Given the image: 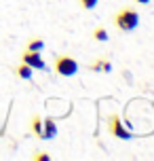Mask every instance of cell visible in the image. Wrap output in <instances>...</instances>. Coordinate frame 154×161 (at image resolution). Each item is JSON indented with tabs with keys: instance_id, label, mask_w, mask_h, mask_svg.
<instances>
[{
	"instance_id": "obj_1",
	"label": "cell",
	"mask_w": 154,
	"mask_h": 161,
	"mask_svg": "<svg viewBox=\"0 0 154 161\" xmlns=\"http://www.w3.org/2000/svg\"><path fill=\"white\" fill-rule=\"evenodd\" d=\"M114 25L122 32H133L139 25V13L135 7H125L114 15Z\"/></svg>"
},
{
	"instance_id": "obj_2",
	"label": "cell",
	"mask_w": 154,
	"mask_h": 161,
	"mask_svg": "<svg viewBox=\"0 0 154 161\" xmlns=\"http://www.w3.org/2000/svg\"><path fill=\"white\" fill-rule=\"evenodd\" d=\"M55 72L59 76H74L78 72V62L72 55H55Z\"/></svg>"
},
{
	"instance_id": "obj_3",
	"label": "cell",
	"mask_w": 154,
	"mask_h": 161,
	"mask_svg": "<svg viewBox=\"0 0 154 161\" xmlns=\"http://www.w3.org/2000/svg\"><path fill=\"white\" fill-rule=\"evenodd\" d=\"M108 131H110L112 136L121 138V140H129V138H131V131H129V129H125V125L121 123V117H118V114H110Z\"/></svg>"
},
{
	"instance_id": "obj_4",
	"label": "cell",
	"mask_w": 154,
	"mask_h": 161,
	"mask_svg": "<svg viewBox=\"0 0 154 161\" xmlns=\"http://www.w3.org/2000/svg\"><path fill=\"white\" fill-rule=\"evenodd\" d=\"M21 62L28 64L30 68H34V70H47V64L40 57V51H23L21 53Z\"/></svg>"
},
{
	"instance_id": "obj_5",
	"label": "cell",
	"mask_w": 154,
	"mask_h": 161,
	"mask_svg": "<svg viewBox=\"0 0 154 161\" xmlns=\"http://www.w3.org/2000/svg\"><path fill=\"white\" fill-rule=\"evenodd\" d=\"M55 134H57L55 121L51 119V117H47V119L42 121V136H40V140H51V138H55Z\"/></svg>"
},
{
	"instance_id": "obj_6",
	"label": "cell",
	"mask_w": 154,
	"mask_h": 161,
	"mask_svg": "<svg viewBox=\"0 0 154 161\" xmlns=\"http://www.w3.org/2000/svg\"><path fill=\"white\" fill-rule=\"evenodd\" d=\"M89 70L91 72H112V64H110V59L99 57V59H95V62L89 66Z\"/></svg>"
},
{
	"instance_id": "obj_7",
	"label": "cell",
	"mask_w": 154,
	"mask_h": 161,
	"mask_svg": "<svg viewBox=\"0 0 154 161\" xmlns=\"http://www.w3.org/2000/svg\"><path fill=\"white\" fill-rule=\"evenodd\" d=\"M15 74L19 76V79L30 80V79H32V74H34V68H30L28 64H23V62H21V64H19V66L15 68Z\"/></svg>"
},
{
	"instance_id": "obj_8",
	"label": "cell",
	"mask_w": 154,
	"mask_h": 161,
	"mask_svg": "<svg viewBox=\"0 0 154 161\" xmlns=\"http://www.w3.org/2000/svg\"><path fill=\"white\" fill-rule=\"evenodd\" d=\"M25 49H28V51H42V49H44V40L38 38V36H36V38H30Z\"/></svg>"
},
{
	"instance_id": "obj_9",
	"label": "cell",
	"mask_w": 154,
	"mask_h": 161,
	"mask_svg": "<svg viewBox=\"0 0 154 161\" xmlns=\"http://www.w3.org/2000/svg\"><path fill=\"white\" fill-rule=\"evenodd\" d=\"M30 127H32L34 136H38V138L42 136V121H40V117H38V114H34V117H32V123H30Z\"/></svg>"
},
{
	"instance_id": "obj_10",
	"label": "cell",
	"mask_w": 154,
	"mask_h": 161,
	"mask_svg": "<svg viewBox=\"0 0 154 161\" xmlns=\"http://www.w3.org/2000/svg\"><path fill=\"white\" fill-rule=\"evenodd\" d=\"M93 40H97V42H108V30L105 28H95L93 30Z\"/></svg>"
},
{
	"instance_id": "obj_11",
	"label": "cell",
	"mask_w": 154,
	"mask_h": 161,
	"mask_svg": "<svg viewBox=\"0 0 154 161\" xmlns=\"http://www.w3.org/2000/svg\"><path fill=\"white\" fill-rule=\"evenodd\" d=\"M97 2H99V0H80L82 8H87V11H91V8H95V7H97Z\"/></svg>"
},
{
	"instance_id": "obj_12",
	"label": "cell",
	"mask_w": 154,
	"mask_h": 161,
	"mask_svg": "<svg viewBox=\"0 0 154 161\" xmlns=\"http://www.w3.org/2000/svg\"><path fill=\"white\" fill-rule=\"evenodd\" d=\"M32 159H34V161H51L53 157H51V155H47V153H34Z\"/></svg>"
},
{
	"instance_id": "obj_13",
	"label": "cell",
	"mask_w": 154,
	"mask_h": 161,
	"mask_svg": "<svg viewBox=\"0 0 154 161\" xmlns=\"http://www.w3.org/2000/svg\"><path fill=\"white\" fill-rule=\"evenodd\" d=\"M135 2H137V4H148L150 0H135Z\"/></svg>"
}]
</instances>
